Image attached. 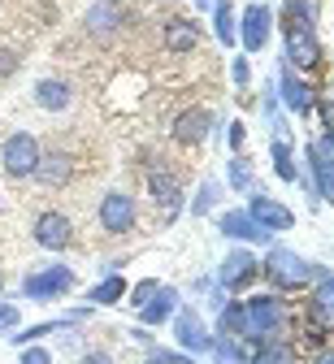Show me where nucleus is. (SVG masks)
Returning <instances> with one entry per match:
<instances>
[{"mask_svg": "<svg viewBox=\"0 0 334 364\" xmlns=\"http://www.w3.org/2000/svg\"><path fill=\"white\" fill-rule=\"evenodd\" d=\"M39 139L31 130H14L5 144H0V165H5L9 178H31L35 173V161H39Z\"/></svg>", "mask_w": 334, "mask_h": 364, "instance_id": "nucleus-5", "label": "nucleus"}, {"mask_svg": "<svg viewBox=\"0 0 334 364\" xmlns=\"http://www.w3.org/2000/svg\"><path fill=\"white\" fill-rule=\"evenodd\" d=\"M70 321H43V326H31V330H18L14 334V343L22 347V343H35V338H43V334H61Z\"/></svg>", "mask_w": 334, "mask_h": 364, "instance_id": "nucleus-30", "label": "nucleus"}, {"mask_svg": "<svg viewBox=\"0 0 334 364\" xmlns=\"http://www.w3.org/2000/svg\"><path fill=\"white\" fill-rule=\"evenodd\" d=\"M273 35V9L269 5H248L244 14H239V43H244L248 53H265V43Z\"/></svg>", "mask_w": 334, "mask_h": 364, "instance_id": "nucleus-9", "label": "nucleus"}, {"mask_svg": "<svg viewBox=\"0 0 334 364\" xmlns=\"http://www.w3.org/2000/svg\"><path fill=\"white\" fill-rule=\"evenodd\" d=\"M118 299H126V278H122V273H109L105 282H95V287L87 291V304H100V308H109V304H118Z\"/></svg>", "mask_w": 334, "mask_h": 364, "instance_id": "nucleus-25", "label": "nucleus"}, {"mask_svg": "<svg viewBox=\"0 0 334 364\" xmlns=\"http://www.w3.org/2000/svg\"><path fill=\"white\" fill-rule=\"evenodd\" d=\"M244 312H248V343L256 347V343H265V338H282V326H286V304L278 299V295H252L248 304H244Z\"/></svg>", "mask_w": 334, "mask_h": 364, "instance_id": "nucleus-2", "label": "nucleus"}, {"mask_svg": "<svg viewBox=\"0 0 334 364\" xmlns=\"http://www.w3.org/2000/svg\"><path fill=\"white\" fill-rule=\"evenodd\" d=\"M256 278H261V260L248 247H230L226 260H221V269H217V282L234 295V291H248Z\"/></svg>", "mask_w": 334, "mask_h": 364, "instance_id": "nucleus-7", "label": "nucleus"}, {"mask_svg": "<svg viewBox=\"0 0 334 364\" xmlns=\"http://www.w3.org/2000/svg\"><path fill=\"white\" fill-rule=\"evenodd\" d=\"M143 364H165V360H161V355H157V351H152V355H148V360H143Z\"/></svg>", "mask_w": 334, "mask_h": 364, "instance_id": "nucleus-40", "label": "nucleus"}, {"mask_svg": "<svg viewBox=\"0 0 334 364\" xmlns=\"http://www.w3.org/2000/svg\"><path fill=\"white\" fill-rule=\"evenodd\" d=\"M226 182H230V191H252V161L244 152H234L230 165H226Z\"/></svg>", "mask_w": 334, "mask_h": 364, "instance_id": "nucleus-27", "label": "nucleus"}, {"mask_svg": "<svg viewBox=\"0 0 334 364\" xmlns=\"http://www.w3.org/2000/svg\"><path fill=\"white\" fill-rule=\"evenodd\" d=\"M230 78H234V87H248V82H252V70H248V57H234V61H230Z\"/></svg>", "mask_w": 334, "mask_h": 364, "instance_id": "nucleus-32", "label": "nucleus"}, {"mask_svg": "<svg viewBox=\"0 0 334 364\" xmlns=\"http://www.w3.org/2000/svg\"><path fill=\"white\" fill-rule=\"evenodd\" d=\"M18 65H22V57H18L14 48H0V78H9Z\"/></svg>", "mask_w": 334, "mask_h": 364, "instance_id": "nucleus-34", "label": "nucleus"}, {"mask_svg": "<svg viewBox=\"0 0 334 364\" xmlns=\"http://www.w3.org/2000/svg\"><path fill=\"white\" fill-rule=\"evenodd\" d=\"M126 22H130V14L118 5V0H100V5L87 9V35L91 39H113V35L126 31Z\"/></svg>", "mask_w": 334, "mask_h": 364, "instance_id": "nucleus-16", "label": "nucleus"}, {"mask_svg": "<svg viewBox=\"0 0 334 364\" xmlns=\"http://www.w3.org/2000/svg\"><path fill=\"white\" fill-rule=\"evenodd\" d=\"M317 364H330V355H321V360H317Z\"/></svg>", "mask_w": 334, "mask_h": 364, "instance_id": "nucleus-41", "label": "nucleus"}, {"mask_svg": "<svg viewBox=\"0 0 334 364\" xmlns=\"http://www.w3.org/2000/svg\"><path fill=\"white\" fill-rule=\"evenodd\" d=\"M209 130H213V113L209 109H182L169 126V139L178 148H200L209 139Z\"/></svg>", "mask_w": 334, "mask_h": 364, "instance_id": "nucleus-13", "label": "nucleus"}, {"mask_svg": "<svg viewBox=\"0 0 334 364\" xmlns=\"http://www.w3.org/2000/svg\"><path fill=\"white\" fill-rule=\"evenodd\" d=\"M18 321H22V312L14 304H0V330H14Z\"/></svg>", "mask_w": 334, "mask_h": 364, "instance_id": "nucleus-35", "label": "nucleus"}, {"mask_svg": "<svg viewBox=\"0 0 334 364\" xmlns=\"http://www.w3.org/2000/svg\"><path fill=\"white\" fill-rule=\"evenodd\" d=\"M278 100L291 109V113H313V100H317V91H313V82L304 78V74H296L291 65H282V74H278Z\"/></svg>", "mask_w": 334, "mask_h": 364, "instance_id": "nucleus-15", "label": "nucleus"}, {"mask_svg": "<svg viewBox=\"0 0 334 364\" xmlns=\"http://www.w3.org/2000/svg\"><path fill=\"white\" fill-rule=\"evenodd\" d=\"M244 139H248L244 122H230V152H244Z\"/></svg>", "mask_w": 334, "mask_h": 364, "instance_id": "nucleus-36", "label": "nucleus"}, {"mask_svg": "<svg viewBox=\"0 0 334 364\" xmlns=\"http://www.w3.org/2000/svg\"><path fill=\"white\" fill-rule=\"evenodd\" d=\"M217 334L221 338H244L248 334V312H244V304H239V299L221 304V312H217Z\"/></svg>", "mask_w": 334, "mask_h": 364, "instance_id": "nucleus-22", "label": "nucleus"}, {"mask_svg": "<svg viewBox=\"0 0 334 364\" xmlns=\"http://www.w3.org/2000/svg\"><path fill=\"white\" fill-rule=\"evenodd\" d=\"M213 35L226 43V48H230L234 35H239V14H234L230 0H217V5H213Z\"/></svg>", "mask_w": 334, "mask_h": 364, "instance_id": "nucleus-24", "label": "nucleus"}, {"mask_svg": "<svg viewBox=\"0 0 334 364\" xmlns=\"http://www.w3.org/2000/svg\"><path fill=\"white\" fill-rule=\"evenodd\" d=\"M70 100H74V91H70L66 78H39V82H35V105H39L43 113H66Z\"/></svg>", "mask_w": 334, "mask_h": 364, "instance_id": "nucleus-20", "label": "nucleus"}, {"mask_svg": "<svg viewBox=\"0 0 334 364\" xmlns=\"http://www.w3.org/2000/svg\"><path fill=\"white\" fill-rule=\"evenodd\" d=\"M217 230L226 235V239H239V243H269V235L261 230V225L244 213V208H230V213H221L217 217Z\"/></svg>", "mask_w": 334, "mask_h": 364, "instance_id": "nucleus-19", "label": "nucleus"}, {"mask_svg": "<svg viewBox=\"0 0 334 364\" xmlns=\"http://www.w3.org/2000/svg\"><path fill=\"white\" fill-rule=\"evenodd\" d=\"M174 312H178V291H174V287H161V291H157L148 304H143L135 316H139L143 326H165Z\"/></svg>", "mask_w": 334, "mask_h": 364, "instance_id": "nucleus-21", "label": "nucleus"}, {"mask_svg": "<svg viewBox=\"0 0 334 364\" xmlns=\"http://www.w3.org/2000/svg\"><path fill=\"white\" fill-rule=\"evenodd\" d=\"M95 217H100V230L105 235H130L135 230V196L130 191H109L100 200V208H95Z\"/></svg>", "mask_w": 334, "mask_h": 364, "instance_id": "nucleus-8", "label": "nucleus"}, {"mask_svg": "<svg viewBox=\"0 0 334 364\" xmlns=\"http://www.w3.org/2000/svg\"><path fill=\"white\" fill-rule=\"evenodd\" d=\"M282 65H291L300 74H317L325 65V53H321V39L313 26H300V22H286V61Z\"/></svg>", "mask_w": 334, "mask_h": 364, "instance_id": "nucleus-3", "label": "nucleus"}, {"mask_svg": "<svg viewBox=\"0 0 334 364\" xmlns=\"http://www.w3.org/2000/svg\"><path fill=\"white\" fill-rule=\"evenodd\" d=\"M269 156H273V173H278L282 182H296V178H300V165H296V156H291V144H286V139H273Z\"/></svg>", "mask_w": 334, "mask_h": 364, "instance_id": "nucleus-26", "label": "nucleus"}, {"mask_svg": "<svg viewBox=\"0 0 334 364\" xmlns=\"http://www.w3.org/2000/svg\"><path fill=\"white\" fill-rule=\"evenodd\" d=\"M191 5H196V9H213V5H217V0H191Z\"/></svg>", "mask_w": 334, "mask_h": 364, "instance_id": "nucleus-39", "label": "nucleus"}, {"mask_svg": "<svg viewBox=\"0 0 334 364\" xmlns=\"http://www.w3.org/2000/svg\"><path fill=\"white\" fill-rule=\"evenodd\" d=\"M39 187H70V178H74V156L66 152V148H48V152H39V161H35V173H31Z\"/></svg>", "mask_w": 334, "mask_h": 364, "instance_id": "nucleus-14", "label": "nucleus"}, {"mask_svg": "<svg viewBox=\"0 0 334 364\" xmlns=\"http://www.w3.org/2000/svg\"><path fill=\"white\" fill-rule=\"evenodd\" d=\"M200 39H204V31H200V22H196V18H169V22H165V31H161L165 53H174V57L196 53V48H200Z\"/></svg>", "mask_w": 334, "mask_h": 364, "instance_id": "nucleus-17", "label": "nucleus"}, {"mask_svg": "<svg viewBox=\"0 0 334 364\" xmlns=\"http://www.w3.org/2000/svg\"><path fill=\"white\" fill-rule=\"evenodd\" d=\"M78 364H113V355L109 351H87V355H78Z\"/></svg>", "mask_w": 334, "mask_h": 364, "instance_id": "nucleus-37", "label": "nucleus"}, {"mask_svg": "<svg viewBox=\"0 0 334 364\" xmlns=\"http://www.w3.org/2000/svg\"><path fill=\"white\" fill-rule=\"evenodd\" d=\"M74 287H78V278H74L70 264H48V269H35V273H26V278H22V295L35 299V304L61 299V295H70Z\"/></svg>", "mask_w": 334, "mask_h": 364, "instance_id": "nucleus-4", "label": "nucleus"}, {"mask_svg": "<svg viewBox=\"0 0 334 364\" xmlns=\"http://www.w3.org/2000/svg\"><path fill=\"white\" fill-rule=\"evenodd\" d=\"M308 169H313L317 200H330L334 196V139H330V134H321V139L308 144Z\"/></svg>", "mask_w": 334, "mask_h": 364, "instance_id": "nucleus-11", "label": "nucleus"}, {"mask_svg": "<svg viewBox=\"0 0 334 364\" xmlns=\"http://www.w3.org/2000/svg\"><path fill=\"white\" fill-rule=\"evenodd\" d=\"M261 273H265V282H269L273 291H304V287H313L317 278H325V264L304 260V256L291 252V247H269Z\"/></svg>", "mask_w": 334, "mask_h": 364, "instance_id": "nucleus-1", "label": "nucleus"}, {"mask_svg": "<svg viewBox=\"0 0 334 364\" xmlns=\"http://www.w3.org/2000/svg\"><path fill=\"white\" fill-rule=\"evenodd\" d=\"M217 196H221V187H217V182H200V191H196V204H191V213H209L213 204H217Z\"/></svg>", "mask_w": 334, "mask_h": 364, "instance_id": "nucleus-31", "label": "nucleus"}, {"mask_svg": "<svg viewBox=\"0 0 334 364\" xmlns=\"http://www.w3.org/2000/svg\"><path fill=\"white\" fill-rule=\"evenodd\" d=\"M248 364H296V347L282 343V338H265V343H256Z\"/></svg>", "mask_w": 334, "mask_h": 364, "instance_id": "nucleus-23", "label": "nucleus"}, {"mask_svg": "<svg viewBox=\"0 0 334 364\" xmlns=\"http://www.w3.org/2000/svg\"><path fill=\"white\" fill-rule=\"evenodd\" d=\"M169 321H174V338H178V347H182V351L204 355V351L213 347V334L204 330V321H200V312H196V308H178Z\"/></svg>", "mask_w": 334, "mask_h": 364, "instance_id": "nucleus-12", "label": "nucleus"}, {"mask_svg": "<svg viewBox=\"0 0 334 364\" xmlns=\"http://www.w3.org/2000/svg\"><path fill=\"white\" fill-rule=\"evenodd\" d=\"M0 291H5V273H0Z\"/></svg>", "mask_w": 334, "mask_h": 364, "instance_id": "nucleus-42", "label": "nucleus"}, {"mask_svg": "<svg viewBox=\"0 0 334 364\" xmlns=\"http://www.w3.org/2000/svg\"><path fill=\"white\" fill-rule=\"evenodd\" d=\"M209 355H213L217 364H248V355H244V347H239V338H213Z\"/></svg>", "mask_w": 334, "mask_h": 364, "instance_id": "nucleus-28", "label": "nucleus"}, {"mask_svg": "<svg viewBox=\"0 0 334 364\" xmlns=\"http://www.w3.org/2000/svg\"><path fill=\"white\" fill-rule=\"evenodd\" d=\"M18 364H53V351H48V347H26L18 355Z\"/></svg>", "mask_w": 334, "mask_h": 364, "instance_id": "nucleus-33", "label": "nucleus"}, {"mask_svg": "<svg viewBox=\"0 0 334 364\" xmlns=\"http://www.w3.org/2000/svg\"><path fill=\"white\" fill-rule=\"evenodd\" d=\"M148 191L157 200V208L165 213V221H174V213L182 208V187H178V178L161 165V169H148Z\"/></svg>", "mask_w": 334, "mask_h": 364, "instance_id": "nucleus-18", "label": "nucleus"}, {"mask_svg": "<svg viewBox=\"0 0 334 364\" xmlns=\"http://www.w3.org/2000/svg\"><path fill=\"white\" fill-rule=\"evenodd\" d=\"M157 291H161V282H157V278H143V282H135V287H130V295H126L130 312H139L143 304H148V299L157 295Z\"/></svg>", "mask_w": 334, "mask_h": 364, "instance_id": "nucleus-29", "label": "nucleus"}, {"mask_svg": "<svg viewBox=\"0 0 334 364\" xmlns=\"http://www.w3.org/2000/svg\"><path fill=\"white\" fill-rule=\"evenodd\" d=\"M265 235H286V230H296V213L286 208L282 200H273V196H252V204L244 208Z\"/></svg>", "mask_w": 334, "mask_h": 364, "instance_id": "nucleus-10", "label": "nucleus"}, {"mask_svg": "<svg viewBox=\"0 0 334 364\" xmlns=\"http://www.w3.org/2000/svg\"><path fill=\"white\" fill-rule=\"evenodd\" d=\"M165 364H196V355H178V351H157Z\"/></svg>", "mask_w": 334, "mask_h": 364, "instance_id": "nucleus-38", "label": "nucleus"}, {"mask_svg": "<svg viewBox=\"0 0 334 364\" xmlns=\"http://www.w3.org/2000/svg\"><path fill=\"white\" fill-rule=\"evenodd\" d=\"M31 239H35L43 252H66V247H74V221H70L66 213H57V208H48V213L35 217Z\"/></svg>", "mask_w": 334, "mask_h": 364, "instance_id": "nucleus-6", "label": "nucleus"}]
</instances>
